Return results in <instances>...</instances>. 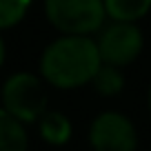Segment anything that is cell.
<instances>
[{
  "instance_id": "obj_1",
  "label": "cell",
  "mask_w": 151,
  "mask_h": 151,
  "mask_svg": "<svg viewBox=\"0 0 151 151\" xmlns=\"http://www.w3.org/2000/svg\"><path fill=\"white\" fill-rule=\"evenodd\" d=\"M102 58L98 42L87 36H69L51 42L40 58V71L49 85L58 89H76L91 82L98 73Z\"/></svg>"
},
{
  "instance_id": "obj_2",
  "label": "cell",
  "mask_w": 151,
  "mask_h": 151,
  "mask_svg": "<svg viewBox=\"0 0 151 151\" xmlns=\"http://www.w3.org/2000/svg\"><path fill=\"white\" fill-rule=\"evenodd\" d=\"M47 18L58 31L69 36H89L104 22V0H45Z\"/></svg>"
},
{
  "instance_id": "obj_3",
  "label": "cell",
  "mask_w": 151,
  "mask_h": 151,
  "mask_svg": "<svg viewBox=\"0 0 151 151\" xmlns=\"http://www.w3.org/2000/svg\"><path fill=\"white\" fill-rule=\"evenodd\" d=\"M2 104L20 122H36L47 111V93L36 76L14 73L2 87Z\"/></svg>"
},
{
  "instance_id": "obj_4",
  "label": "cell",
  "mask_w": 151,
  "mask_h": 151,
  "mask_svg": "<svg viewBox=\"0 0 151 151\" xmlns=\"http://www.w3.org/2000/svg\"><path fill=\"white\" fill-rule=\"evenodd\" d=\"M98 51L104 65L124 67L133 62L142 51V33L133 22L113 20V24L102 29L98 38Z\"/></svg>"
},
{
  "instance_id": "obj_5",
  "label": "cell",
  "mask_w": 151,
  "mask_h": 151,
  "mask_svg": "<svg viewBox=\"0 0 151 151\" xmlns=\"http://www.w3.org/2000/svg\"><path fill=\"white\" fill-rule=\"evenodd\" d=\"M89 142L93 151H136L138 133L127 116L107 111L93 120L89 129Z\"/></svg>"
},
{
  "instance_id": "obj_6",
  "label": "cell",
  "mask_w": 151,
  "mask_h": 151,
  "mask_svg": "<svg viewBox=\"0 0 151 151\" xmlns=\"http://www.w3.org/2000/svg\"><path fill=\"white\" fill-rule=\"evenodd\" d=\"M22 124L5 107L0 109V151H27L29 138Z\"/></svg>"
},
{
  "instance_id": "obj_7",
  "label": "cell",
  "mask_w": 151,
  "mask_h": 151,
  "mask_svg": "<svg viewBox=\"0 0 151 151\" xmlns=\"http://www.w3.org/2000/svg\"><path fill=\"white\" fill-rule=\"evenodd\" d=\"M40 136L49 145H65L71 138V122L58 111H45L40 116Z\"/></svg>"
},
{
  "instance_id": "obj_8",
  "label": "cell",
  "mask_w": 151,
  "mask_h": 151,
  "mask_svg": "<svg viewBox=\"0 0 151 151\" xmlns=\"http://www.w3.org/2000/svg\"><path fill=\"white\" fill-rule=\"evenodd\" d=\"M107 16L122 22H133L151 9V0H104Z\"/></svg>"
},
{
  "instance_id": "obj_9",
  "label": "cell",
  "mask_w": 151,
  "mask_h": 151,
  "mask_svg": "<svg viewBox=\"0 0 151 151\" xmlns=\"http://www.w3.org/2000/svg\"><path fill=\"white\" fill-rule=\"evenodd\" d=\"M96 89L100 91L102 96H116L124 85V78L120 73V67H113V65H100L98 73L93 76Z\"/></svg>"
},
{
  "instance_id": "obj_10",
  "label": "cell",
  "mask_w": 151,
  "mask_h": 151,
  "mask_svg": "<svg viewBox=\"0 0 151 151\" xmlns=\"http://www.w3.org/2000/svg\"><path fill=\"white\" fill-rule=\"evenodd\" d=\"M31 0H0V29H9L24 18Z\"/></svg>"
},
{
  "instance_id": "obj_11",
  "label": "cell",
  "mask_w": 151,
  "mask_h": 151,
  "mask_svg": "<svg viewBox=\"0 0 151 151\" xmlns=\"http://www.w3.org/2000/svg\"><path fill=\"white\" fill-rule=\"evenodd\" d=\"M5 62V42H2V38H0V65Z\"/></svg>"
},
{
  "instance_id": "obj_12",
  "label": "cell",
  "mask_w": 151,
  "mask_h": 151,
  "mask_svg": "<svg viewBox=\"0 0 151 151\" xmlns=\"http://www.w3.org/2000/svg\"><path fill=\"white\" fill-rule=\"evenodd\" d=\"M149 109H151V87H149Z\"/></svg>"
}]
</instances>
